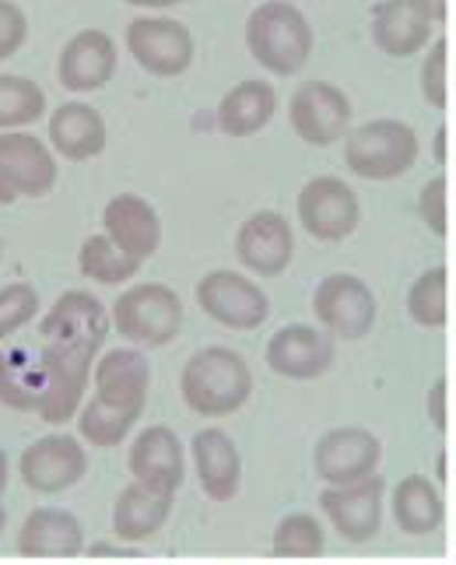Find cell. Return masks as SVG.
Returning <instances> with one entry per match:
<instances>
[{
  "instance_id": "obj_27",
  "label": "cell",
  "mask_w": 456,
  "mask_h": 565,
  "mask_svg": "<svg viewBox=\"0 0 456 565\" xmlns=\"http://www.w3.org/2000/svg\"><path fill=\"white\" fill-rule=\"evenodd\" d=\"M172 505H176V495L155 492V489H148V484L130 481L113 502V534L124 544L151 541L169 523Z\"/></svg>"
},
{
  "instance_id": "obj_39",
  "label": "cell",
  "mask_w": 456,
  "mask_h": 565,
  "mask_svg": "<svg viewBox=\"0 0 456 565\" xmlns=\"http://www.w3.org/2000/svg\"><path fill=\"white\" fill-rule=\"evenodd\" d=\"M130 8H145V11H166V8H176L180 0H124Z\"/></svg>"
},
{
  "instance_id": "obj_36",
  "label": "cell",
  "mask_w": 456,
  "mask_h": 565,
  "mask_svg": "<svg viewBox=\"0 0 456 565\" xmlns=\"http://www.w3.org/2000/svg\"><path fill=\"white\" fill-rule=\"evenodd\" d=\"M446 177H435L422 186L418 193V214L422 222L435 232V236H446L449 228V218H446Z\"/></svg>"
},
{
  "instance_id": "obj_25",
  "label": "cell",
  "mask_w": 456,
  "mask_h": 565,
  "mask_svg": "<svg viewBox=\"0 0 456 565\" xmlns=\"http://www.w3.org/2000/svg\"><path fill=\"white\" fill-rule=\"evenodd\" d=\"M393 523L407 537H428L446 523V499L428 475H404L390 492Z\"/></svg>"
},
{
  "instance_id": "obj_17",
  "label": "cell",
  "mask_w": 456,
  "mask_h": 565,
  "mask_svg": "<svg viewBox=\"0 0 456 565\" xmlns=\"http://www.w3.org/2000/svg\"><path fill=\"white\" fill-rule=\"evenodd\" d=\"M187 446L169 425H148L134 436L127 450V467L137 484H148L155 492L176 495L187 481Z\"/></svg>"
},
{
  "instance_id": "obj_6",
  "label": "cell",
  "mask_w": 456,
  "mask_h": 565,
  "mask_svg": "<svg viewBox=\"0 0 456 565\" xmlns=\"http://www.w3.org/2000/svg\"><path fill=\"white\" fill-rule=\"evenodd\" d=\"M418 151L422 145L414 127L383 116V120L351 127V134L344 138V166L359 180L390 183L396 177H404V172L418 162Z\"/></svg>"
},
{
  "instance_id": "obj_9",
  "label": "cell",
  "mask_w": 456,
  "mask_h": 565,
  "mask_svg": "<svg viewBox=\"0 0 456 565\" xmlns=\"http://www.w3.org/2000/svg\"><path fill=\"white\" fill-rule=\"evenodd\" d=\"M18 475H22L25 489L35 495L71 492L88 475V446L82 443V436L71 433L39 436L18 457Z\"/></svg>"
},
{
  "instance_id": "obj_31",
  "label": "cell",
  "mask_w": 456,
  "mask_h": 565,
  "mask_svg": "<svg viewBox=\"0 0 456 565\" xmlns=\"http://www.w3.org/2000/svg\"><path fill=\"white\" fill-rule=\"evenodd\" d=\"M271 552L277 558H316L327 552V531L320 516L312 513H288L277 520L271 534Z\"/></svg>"
},
{
  "instance_id": "obj_33",
  "label": "cell",
  "mask_w": 456,
  "mask_h": 565,
  "mask_svg": "<svg viewBox=\"0 0 456 565\" xmlns=\"http://www.w3.org/2000/svg\"><path fill=\"white\" fill-rule=\"evenodd\" d=\"M39 317V291L29 281H11L0 288V341H8Z\"/></svg>"
},
{
  "instance_id": "obj_41",
  "label": "cell",
  "mask_w": 456,
  "mask_h": 565,
  "mask_svg": "<svg viewBox=\"0 0 456 565\" xmlns=\"http://www.w3.org/2000/svg\"><path fill=\"white\" fill-rule=\"evenodd\" d=\"M0 204H14V198L4 190V183H0Z\"/></svg>"
},
{
  "instance_id": "obj_40",
  "label": "cell",
  "mask_w": 456,
  "mask_h": 565,
  "mask_svg": "<svg viewBox=\"0 0 456 565\" xmlns=\"http://www.w3.org/2000/svg\"><path fill=\"white\" fill-rule=\"evenodd\" d=\"M8 478H11V463H8V454L0 450V505H4V495H8Z\"/></svg>"
},
{
  "instance_id": "obj_2",
  "label": "cell",
  "mask_w": 456,
  "mask_h": 565,
  "mask_svg": "<svg viewBox=\"0 0 456 565\" xmlns=\"http://www.w3.org/2000/svg\"><path fill=\"white\" fill-rule=\"evenodd\" d=\"M92 397L77 412V436L95 450L120 446L145 415L151 390V362L141 348H109L92 373Z\"/></svg>"
},
{
  "instance_id": "obj_35",
  "label": "cell",
  "mask_w": 456,
  "mask_h": 565,
  "mask_svg": "<svg viewBox=\"0 0 456 565\" xmlns=\"http://www.w3.org/2000/svg\"><path fill=\"white\" fill-rule=\"evenodd\" d=\"M29 39V18L25 11L14 4V0H0V61H11V56L25 46Z\"/></svg>"
},
{
  "instance_id": "obj_21",
  "label": "cell",
  "mask_w": 456,
  "mask_h": 565,
  "mask_svg": "<svg viewBox=\"0 0 456 565\" xmlns=\"http://www.w3.org/2000/svg\"><path fill=\"white\" fill-rule=\"evenodd\" d=\"M14 552L22 558H74L85 552V527L71 510L39 505L18 527Z\"/></svg>"
},
{
  "instance_id": "obj_34",
  "label": "cell",
  "mask_w": 456,
  "mask_h": 565,
  "mask_svg": "<svg viewBox=\"0 0 456 565\" xmlns=\"http://www.w3.org/2000/svg\"><path fill=\"white\" fill-rule=\"evenodd\" d=\"M446 56H449V46L446 39H432L428 46V56L422 64V99L432 106V109H446Z\"/></svg>"
},
{
  "instance_id": "obj_13",
  "label": "cell",
  "mask_w": 456,
  "mask_h": 565,
  "mask_svg": "<svg viewBox=\"0 0 456 565\" xmlns=\"http://www.w3.org/2000/svg\"><path fill=\"white\" fill-rule=\"evenodd\" d=\"M383 510H386V484L380 475L354 484H337V489L320 492V513L337 531V537L348 544H369L383 527Z\"/></svg>"
},
{
  "instance_id": "obj_3",
  "label": "cell",
  "mask_w": 456,
  "mask_h": 565,
  "mask_svg": "<svg viewBox=\"0 0 456 565\" xmlns=\"http://www.w3.org/2000/svg\"><path fill=\"white\" fill-rule=\"evenodd\" d=\"M183 404L201 418H229L243 412L253 397V369L240 352L225 344H208L193 352L180 373Z\"/></svg>"
},
{
  "instance_id": "obj_22",
  "label": "cell",
  "mask_w": 456,
  "mask_h": 565,
  "mask_svg": "<svg viewBox=\"0 0 456 565\" xmlns=\"http://www.w3.org/2000/svg\"><path fill=\"white\" fill-rule=\"evenodd\" d=\"M103 232L137 264L155 257L162 246V218L141 193H116L103 211Z\"/></svg>"
},
{
  "instance_id": "obj_38",
  "label": "cell",
  "mask_w": 456,
  "mask_h": 565,
  "mask_svg": "<svg viewBox=\"0 0 456 565\" xmlns=\"http://www.w3.org/2000/svg\"><path fill=\"white\" fill-rule=\"evenodd\" d=\"M414 4H418V11H425L435 25L446 22V0H414Z\"/></svg>"
},
{
  "instance_id": "obj_10",
  "label": "cell",
  "mask_w": 456,
  "mask_h": 565,
  "mask_svg": "<svg viewBox=\"0 0 456 565\" xmlns=\"http://www.w3.org/2000/svg\"><path fill=\"white\" fill-rule=\"evenodd\" d=\"M380 463H383V443L362 425L330 428L312 446V471L330 489L380 475Z\"/></svg>"
},
{
  "instance_id": "obj_14",
  "label": "cell",
  "mask_w": 456,
  "mask_h": 565,
  "mask_svg": "<svg viewBox=\"0 0 456 565\" xmlns=\"http://www.w3.org/2000/svg\"><path fill=\"white\" fill-rule=\"evenodd\" d=\"M291 130L312 148H330L351 134V99L330 82H306L288 103Z\"/></svg>"
},
{
  "instance_id": "obj_1",
  "label": "cell",
  "mask_w": 456,
  "mask_h": 565,
  "mask_svg": "<svg viewBox=\"0 0 456 565\" xmlns=\"http://www.w3.org/2000/svg\"><path fill=\"white\" fill-rule=\"evenodd\" d=\"M109 327V309L92 291H64L39 320L35 359L43 373L39 418L46 425H67L82 412Z\"/></svg>"
},
{
  "instance_id": "obj_5",
  "label": "cell",
  "mask_w": 456,
  "mask_h": 565,
  "mask_svg": "<svg viewBox=\"0 0 456 565\" xmlns=\"http://www.w3.org/2000/svg\"><path fill=\"white\" fill-rule=\"evenodd\" d=\"M109 320L130 348L155 352V348L172 344L183 330V302L162 281L130 285L109 306Z\"/></svg>"
},
{
  "instance_id": "obj_20",
  "label": "cell",
  "mask_w": 456,
  "mask_h": 565,
  "mask_svg": "<svg viewBox=\"0 0 456 565\" xmlns=\"http://www.w3.org/2000/svg\"><path fill=\"white\" fill-rule=\"evenodd\" d=\"M116 74V43L103 29H82L74 32L61 56H56V82L74 95L98 92L113 82Z\"/></svg>"
},
{
  "instance_id": "obj_4",
  "label": "cell",
  "mask_w": 456,
  "mask_h": 565,
  "mask_svg": "<svg viewBox=\"0 0 456 565\" xmlns=\"http://www.w3.org/2000/svg\"><path fill=\"white\" fill-rule=\"evenodd\" d=\"M246 50L264 71L291 77L309 64L316 32L309 18L288 0H264L246 18Z\"/></svg>"
},
{
  "instance_id": "obj_42",
  "label": "cell",
  "mask_w": 456,
  "mask_h": 565,
  "mask_svg": "<svg viewBox=\"0 0 456 565\" xmlns=\"http://www.w3.org/2000/svg\"><path fill=\"white\" fill-rule=\"evenodd\" d=\"M4 527H8V510L0 505V534H4Z\"/></svg>"
},
{
  "instance_id": "obj_26",
  "label": "cell",
  "mask_w": 456,
  "mask_h": 565,
  "mask_svg": "<svg viewBox=\"0 0 456 565\" xmlns=\"http://www.w3.org/2000/svg\"><path fill=\"white\" fill-rule=\"evenodd\" d=\"M277 113V92L274 85L261 82V77H246V82L232 85L222 103H218V130L225 134V138H253V134H261Z\"/></svg>"
},
{
  "instance_id": "obj_12",
  "label": "cell",
  "mask_w": 456,
  "mask_h": 565,
  "mask_svg": "<svg viewBox=\"0 0 456 565\" xmlns=\"http://www.w3.org/2000/svg\"><path fill=\"white\" fill-rule=\"evenodd\" d=\"M295 211H299V225L306 228V236H312L316 243H344L348 236H354L362 218L359 193L337 177H312L299 190Z\"/></svg>"
},
{
  "instance_id": "obj_23",
  "label": "cell",
  "mask_w": 456,
  "mask_h": 565,
  "mask_svg": "<svg viewBox=\"0 0 456 565\" xmlns=\"http://www.w3.org/2000/svg\"><path fill=\"white\" fill-rule=\"evenodd\" d=\"M50 148L56 151V159L64 162H88L98 159L106 151L109 141V130L103 113L88 103H64L50 113Z\"/></svg>"
},
{
  "instance_id": "obj_29",
  "label": "cell",
  "mask_w": 456,
  "mask_h": 565,
  "mask_svg": "<svg viewBox=\"0 0 456 565\" xmlns=\"http://www.w3.org/2000/svg\"><path fill=\"white\" fill-rule=\"evenodd\" d=\"M77 270H82V278H88L92 285L116 288V285H127L137 270H141V264L127 257V253L103 232V236H88L82 249H77Z\"/></svg>"
},
{
  "instance_id": "obj_7",
  "label": "cell",
  "mask_w": 456,
  "mask_h": 565,
  "mask_svg": "<svg viewBox=\"0 0 456 565\" xmlns=\"http://www.w3.org/2000/svg\"><path fill=\"white\" fill-rule=\"evenodd\" d=\"M193 299L208 320L229 330H256L271 313L267 291L250 275H243V270H225V267L208 270V275L197 281Z\"/></svg>"
},
{
  "instance_id": "obj_19",
  "label": "cell",
  "mask_w": 456,
  "mask_h": 565,
  "mask_svg": "<svg viewBox=\"0 0 456 565\" xmlns=\"http://www.w3.org/2000/svg\"><path fill=\"white\" fill-rule=\"evenodd\" d=\"M190 463L211 502H232L243 489V454L225 428H201L190 439Z\"/></svg>"
},
{
  "instance_id": "obj_32",
  "label": "cell",
  "mask_w": 456,
  "mask_h": 565,
  "mask_svg": "<svg viewBox=\"0 0 456 565\" xmlns=\"http://www.w3.org/2000/svg\"><path fill=\"white\" fill-rule=\"evenodd\" d=\"M446 267H432L411 285L407 291V313L418 327H446Z\"/></svg>"
},
{
  "instance_id": "obj_24",
  "label": "cell",
  "mask_w": 456,
  "mask_h": 565,
  "mask_svg": "<svg viewBox=\"0 0 456 565\" xmlns=\"http://www.w3.org/2000/svg\"><path fill=\"white\" fill-rule=\"evenodd\" d=\"M432 29L435 22L425 11H418L414 0H383L372 11V43L396 61H407V56L428 50Z\"/></svg>"
},
{
  "instance_id": "obj_11",
  "label": "cell",
  "mask_w": 456,
  "mask_h": 565,
  "mask_svg": "<svg viewBox=\"0 0 456 565\" xmlns=\"http://www.w3.org/2000/svg\"><path fill=\"white\" fill-rule=\"evenodd\" d=\"M127 53L137 61V67L148 71L151 77H180L193 64V35L183 22L166 14H145L134 18L127 25Z\"/></svg>"
},
{
  "instance_id": "obj_37",
  "label": "cell",
  "mask_w": 456,
  "mask_h": 565,
  "mask_svg": "<svg viewBox=\"0 0 456 565\" xmlns=\"http://www.w3.org/2000/svg\"><path fill=\"white\" fill-rule=\"evenodd\" d=\"M446 380H435L432 383V390H428V401H425V407H428V422L435 425V433H446L449 428V418H446Z\"/></svg>"
},
{
  "instance_id": "obj_18",
  "label": "cell",
  "mask_w": 456,
  "mask_h": 565,
  "mask_svg": "<svg viewBox=\"0 0 456 565\" xmlns=\"http://www.w3.org/2000/svg\"><path fill=\"white\" fill-rule=\"evenodd\" d=\"M295 257V232L282 211H253L235 232V260L256 278L285 275Z\"/></svg>"
},
{
  "instance_id": "obj_8",
  "label": "cell",
  "mask_w": 456,
  "mask_h": 565,
  "mask_svg": "<svg viewBox=\"0 0 456 565\" xmlns=\"http://www.w3.org/2000/svg\"><path fill=\"white\" fill-rule=\"evenodd\" d=\"M375 306L372 288L359 275H327L312 291V317L316 327H324L333 341H362L375 327Z\"/></svg>"
},
{
  "instance_id": "obj_16",
  "label": "cell",
  "mask_w": 456,
  "mask_h": 565,
  "mask_svg": "<svg viewBox=\"0 0 456 565\" xmlns=\"http://www.w3.org/2000/svg\"><path fill=\"white\" fill-rule=\"evenodd\" d=\"M56 151L29 130L0 134V183L11 198H46L56 186Z\"/></svg>"
},
{
  "instance_id": "obj_15",
  "label": "cell",
  "mask_w": 456,
  "mask_h": 565,
  "mask_svg": "<svg viewBox=\"0 0 456 565\" xmlns=\"http://www.w3.org/2000/svg\"><path fill=\"white\" fill-rule=\"evenodd\" d=\"M337 359V341L327 334L324 327L312 323H288L277 334H271L264 348V362L274 376L282 380H320Z\"/></svg>"
},
{
  "instance_id": "obj_30",
  "label": "cell",
  "mask_w": 456,
  "mask_h": 565,
  "mask_svg": "<svg viewBox=\"0 0 456 565\" xmlns=\"http://www.w3.org/2000/svg\"><path fill=\"white\" fill-rule=\"evenodd\" d=\"M46 116V92L25 74H0V134L25 130Z\"/></svg>"
},
{
  "instance_id": "obj_28",
  "label": "cell",
  "mask_w": 456,
  "mask_h": 565,
  "mask_svg": "<svg viewBox=\"0 0 456 565\" xmlns=\"http://www.w3.org/2000/svg\"><path fill=\"white\" fill-rule=\"evenodd\" d=\"M0 404L22 415H39L43 404V373L39 359L32 355H11L0 348Z\"/></svg>"
}]
</instances>
